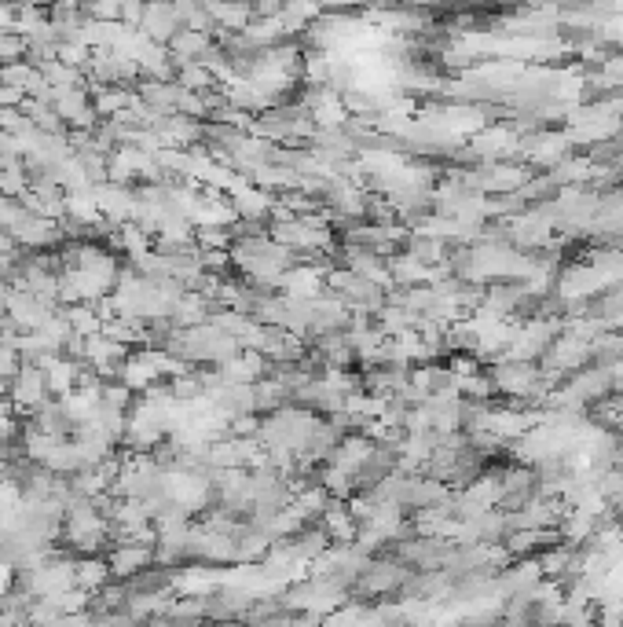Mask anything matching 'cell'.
Segmentation results:
<instances>
[{
    "instance_id": "30bf717a",
    "label": "cell",
    "mask_w": 623,
    "mask_h": 627,
    "mask_svg": "<svg viewBox=\"0 0 623 627\" xmlns=\"http://www.w3.org/2000/svg\"><path fill=\"white\" fill-rule=\"evenodd\" d=\"M26 59V37L19 30H0V66L22 63Z\"/></svg>"
},
{
    "instance_id": "6da1fadb",
    "label": "cell",
    "mask_w": 623,
    "mask_h": 627,
    "mask_svg": "<svg viewBox=\"0 0 623 627\" xmlns=\"http://www.w3.org/2000/svg\"><path fill=\"white\" fill-rule=\"evenodd\" d=\"M8 239L26 253H55L66 242L55 220L33 217V213H22L19 224L8 231Z\"/></svg>"
},
{
    "instance_id": "8992f818",
    "label": "cell",
    "mask_w": 623,
    "mask_h": 627,
    "mask_svg": "<svg viewBox=\"0 0 623 627\" xmlns=\"http://www.w3.org/2000/svg\"><path fill=\"white\" fill-rule=\"evenodd\" d=\"M110 580H114V576H110L107 558H77V565H74V587L77 591H85L88 598H92V594L103 591Z\"/></svg>"
},
{
    "instance_id": "3957f363",
    "label": "cell",
    "mask_w": 623,
    "mask_h": 627,
    "mask_svg": "<svg viewBox=\"0 0 623 627\" xmlns=\"http://www.w3.org/2000/svg\"><path fill=\"white\" fill-rule=\"evenodd\" d=\"M107 565L114 580H132L136 572L151 569L154 565V547H143V543H114L107 550Z\"/></svg>"
},
{
    "instance_id": "8fae6325",
    "label": "cell",
    "mask_w": 623,
    "mask_h": 627,
    "mask_svg": "<svg viewBox=\"0 0 623 627\" xmlns=\"http://www.w3.org/2000/svg\"><path fill=\"white\" fill-rule=\"evenodd\" d=\"M198 250H231V228H217V224H206V228H195Z\"/></svg>"
},
{
    "instance_id": "4fadbf2b",
    "label": "cell",
    "mask_w": 623,
    "mask_h": 627,
    "mask_svg": "<svg viewBox=\"0 0 623 627\" xmlns=\"http://www.w3.org/2000/svg\"><path fill=\"white\" fill-rule=\"evenodd\" d=\"M0 488H4V477H0Z\"/></svg>"
},
{
    "instance_id": "5b68a950",
    "label": "cell",
    "mask_w": 623,
    "mask_h": 627,
    "mask_svg": "<svg viewBox=\"0 0 623 627\" xmlns=\"http://www.w3.org/2000/svg\"><path fill=\"white\" fill-rule=\"evenodd\" d=\"M209 48H213V37H206V33H195V30H180L173 41L165 44V52H169V59H173L176 66L198 63V59H202Z\"/></svg>"
},
{
    "instance_id": "ba28073f",
    "label": "cell",
    "mask_w": 623,
    "mask_h": 627,
    "mask_svg": "<svg viewBox=\"0 0 623 627\" xmlns=\"http://www.w3.org/2000/svg\"><path fill=\"white\" fill-rule=\"evenodd\" d=\"M176 85L184 88V92L202 96V92H209V88H217V77L209 74L202 63H184V66H176Z\"/></svg>"
},
{
    "instance_id": "277c9868",
    "label": "cell",
    "mask_w": 623,
    "mask_h": 627,
    "mask_svg": "<svg viewBox=\"0 0 623 627\" xmlns=\"http://www.w3.org/2000/svg\"><path fill=\"white\" fill-rule=\"evenodd\" d=\"M180 30H184V26H180V19H176L173 4H147V15H143V26H140V33L147 37V41L162 44L165 48Z\"/></svg>"
},
{
    "instance_id": "7a4b0ae2",
    "label": "cell",
    "mask_w": 623,
    "mask_h": 627,
    "mask_svg": "<svg viewBox=\"0 0 623 627\" xmlns=\"http://www.w3.org/2000/svg\"><path fill=\"white\" fill-rule=\"evenodd\" d=\"M52 110H55V118L66 125V132H92L99 125V114H96V107H92L88 88H77V92H55Z\"/></svg>"
},
{
    "instance_id": "9c48e42d",
    "label": "cell",
    "mask_w": 623,
    "mask_h": 627,
    "mask_svg": "<svg viewBox=\"0 0 623 627\" xmlns=\"http://www.w3.org/2000/svg\"><path fill=\"white\" fill-rule=\"evenodd\" d=\"M198 268L213 279H231V272H235L231 250H198Z\"/></svg>"
},
{
    "instance_id": "52a82bcc",
    "label": "cell",
    "mask_w": 623,
    "mask_h": 627,
    "mask_svg": "<svg viewBox=\"0 0 623 627\" xmlns=\"http://www.w3.org/2000/svg\"><path fill=\"white\" fill-rule=\"evenodd\" d=\"M88 96H92V107H96L99 121H107V118H118L121 110L132 107L136 88H88Z\"/></svg>"
},
{
    "instance_id": "7c38bea8",
    "label": "cell",
    "mask_w": 623,
    "mask_h": 627,
    "mask_svg": "<svg viewBox=\"0 0 623 627\" xmlns=\"http://www.w3.org/2000/svg\"><path fill=\"white\" fill-rule=\"evenodd\" d=\"M85 15L92 22H121V0H96V4H85Z\"/></svg>"
}]
</instances>
